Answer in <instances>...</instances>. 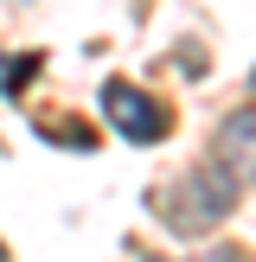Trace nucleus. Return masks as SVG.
<instances>
[{
    "mask_svg": "<svg viewBox=\"0 0 256 262\" xmlns=\"http://www.w3.org/2000/svg\"><path fill=\"white\" fill-rule=\"evenodd\" d=\"M102 115H109V128L115 135H128V141H166V128H173V115H166V102H154L147 90H135V83H122V77H109L102 83Z\"/></svg>",
    "mask_w": 256,
    "mask_h": 262,
    "instance_id": "obj_2",
    "label": "nucleus"
},
{
    "mask_svg": "<svg viewBox=\"0 0 256 262\" xmlns=\"http://www.w3.org/2000/svg\"><path fill=\"white\" fill-rule=\"evenodd\" d=\"M45 71V58H38V51H26V58H0V83H7V96H26V83H32V77Z\"/></svg>",
    "mask_w": 256,
    "mask_h": 262,
    "instance_id": "obj_4",
    "label": "nucleus"
},
{
    "mask_svg": "<svg viewBox=\"0 0 256 262\" xmlns=\"http://www.w3.org/2000/svg\"><path fill=\"white\" fill-rule=\"evenodd\" d=\"M211 160L224 166V173L237 179V186H250V179H256V102H250V109H237V115H224V122H218Z\"/></svg>",
    "mask_w": 256,
    "mask_h": 262,
    "instance_id": "obj_3",
    "label": "nucleus"
},
{
    "mask_svg": "<svg viewBox=\"0 0 256 262\" xmlns=\"http://www.w3.org/2000/svg\"><path fill=\"white\" fill-rule=\"evenodd\" d=\"M141 262H173V256H141ZM199 262H237V256H230V250H205Z\"/></svg>",
    "mask_w": 256,
    "mask_h": 262,
    "instance_id": "obj_6",
    "label": "nucleus"
},
{
    "mask_svg": "<svg viewBox=\"0 0 256 262\" xmlns=\"http://www.w3.org/2000/svg\"><path fill=\"white\" fill-rule=\"evenodd\" d=\"M19 7H26V0H19Z\"/></svg>",
    "mask_w": 256,
    "mask_h": 262,
    "instance_id": "obj_8",
    "label": "nucleus"
},
{
    "mask_svg": "<svg viewBox=\"0 0 256 262\" xmlns=\"http://www.w3.org/2000/svg\"><path fill=\"white\" fill-rule=\"evenodd\" d=\"M230 205H237V179L224 173V166H192V173H179V186L160 192V224H173L179 237H199V230H218L230 217Z\"/></svg>",
    "mask_w": 256,
    "mask_h": 262,
    "instance_id": "obj_1",
    "label": "nucleus"
},
{
    "mask_svg": "<svg viewBox=\"0 0 256 262\" xmlns=\"http://www.w3.org/2000/svg\"><path fill=\"white\" fill-rule=\"evenodd\" d=\"M250 83H256V77H250Z\"/></svg>",
    "mask_w": 256,
    "mask_h": 262,
    "instance_id": "obj_9",
    "label": "nucleus"
},
{
    "mask_svg": "<svg viewBox=\"0 0 256 262\" xmlns=\"http://www.w3.org/2000/svg\"><path fill=\"white\" fill-rule=\"evenodd\" d=\"M0 262H13V256H7V250H0Z\"/></svg>",
    "mask_w": 256,
    "mask_h": 262,
    "instance_id": "obj_7",
    "label": "nucleus"
},
{
    "mask_svg": "<svg viewBox=\"0 0 256 262\" xmlns=\"http://www.w3.org/2000/svg\"><path fill=\"white\" fill-rule=\"evenodd\" d=\"M45 135H51V141H64V147H77V154L96 147V128H90V122H45Z\"/></svg>",
    "mask_w": 256,
    "mask_h": 262,
    "instance_id": "obj_5",
    "label": "nucleus"
}]
</instances>
